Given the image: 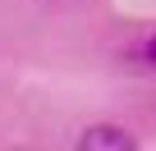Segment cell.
I'll return each instance as SVG.
<instances>
[{
  "mask_svg": "<svg viewBox=\"0 0 156 151\" xmlns=\"http://www.w3.org/2000/svg\"><path fill=\"white\" fill-rule=\"evenodd\" d=\"M78 146L83 151H129L133 137L124 128H115V124H97V128H87L83 137H78Z\"/></svg>",
  "mask_w": 156,
  "mask_h": 151,
  "instance_id": "cell-1",
  "label": "cell"
},
{
  "mask_svg": "<svg viewBox=\"0 0 156 151\" xmlns=\"http://www.w3.org/2000/svg\"><path fill=\"white\" fill-rule=\"evenodd\" d=\"M147 60H151V64H156V37H151V46H147Z\"/></svg>",
  "mask_w": 156,
  "mask_h": 151,
  "instance_id": "cell-2",
  "label": "cell"
}]
</instances>
